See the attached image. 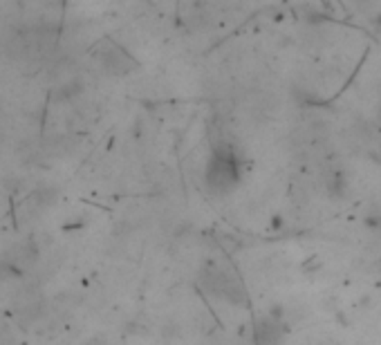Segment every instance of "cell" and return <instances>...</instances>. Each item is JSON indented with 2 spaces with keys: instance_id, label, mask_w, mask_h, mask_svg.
I'll return each mask as SVG.
<instances>
[{
  "instance_id": "1",
  "label": "cell",
  "mask_w": 381,
  "mask_h": 345,
  "mask_svg": "<svg viewBox=\"0 0 381 345\" xmlns=\"http://www.w3.org/2000/svg\"><path fill=\"white\" fill-rule=\"evenodd\" d=\"M206 180L213 189L229 191L238 182V162L231 153H216L206 168Z\"/></svg>"
}]
</instances>
